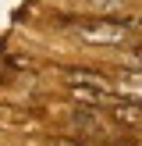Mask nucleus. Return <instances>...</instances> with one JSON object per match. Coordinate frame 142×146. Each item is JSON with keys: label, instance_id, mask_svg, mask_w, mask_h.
Here are the masks:
<instances>
[{"label": "nucleus", "instance_id": "7ed1b4c3", "mask_svg": "<svg viewBox=\"0 0 142 146\" xmlns=\"http://www.w3.org/2000/svg\"><path fill=\"white\" fill-rule=\"evenodd\" d=\"M131 61H135V64L142 68V46H135V50H131Z\"/></svg>", "mask_w": 142, "mask_h": 146}, {"label": "nucleus", "instance_id": "f257e3e1", "mask_svg": "<svg viewBox=\"0 0 142 146\" xmlns=\"http://www.w3.org/2000/svg\"><path fill=\"white\" fill-rule=\"evenodd\" d=\"M71 32L89 46H121L131 36L121 18H82V21H71Z\"/></svg>", "mask_w": 142, "mask_h": 146}, {"label": "nucleus", "instance_id": "f03ea898", "mask_svg": "<svg viewBox=\"0 0 142 146\" xmlns=\"http://www.w3.org/2000/svg\"><path fill=\"white\" fill-rule=\"evenodd\" d=\"M110 114L121 121V125H142V104L139 100H114L110 104Z\"/></svg>", "mask_w": 142, "mask_h": 146}, {"label": "nucleus", "instance_id": "20e7f679", "mask_svg": "<svg viewBox=\"0 0 142 146\" xmlns=\"http://www.w3.org/2000/svg\"><path fill=\"white\" fill-rule=\"evenodd\" d=\"M57 146H71V143H57Z\"/></svg>", "mask_w": 142, "mask_h": 146}]
</instances>
